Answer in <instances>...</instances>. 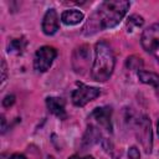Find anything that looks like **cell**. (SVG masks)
Returning <instances> with one entry per match:
<instances>
[{
	"instance_id": "30bf717a",
	"label": "cell",
	"mask_w": 159,
	"mask_h": 159,
	"mask_svg": "<svg viewBox=\"0 0 159 159\" xmlns=\"http://www.w3.org/2000/svg\"><path fill=\"white\" fill-rule=\"evenodd\" d=\"M91 58V52L88 50V46H80L78 48H76L75 53H73V65H76L77 62L80 63L78 67L75 70L77 73H83L87 67H88V62Z\"/></svg>"
},
{
	"instance_id": "8992f818",
	"label": "cell",
	"mask_w": 159,
	"mask_h": 159,
	"mask_svg": "<svg viewBox=\"0 0 159 159\" xmlns=\"http://www.w3.org/2000/svg\"><path fill=\"white\" fill-rule=\"evenodd\" d=\"M57 57V50L52 46H42L40 47L34 56V68L39 73L46 72L55 58Z\"/></svg>"
},
{
	"instance_id": "277c9868",
	"label": "cell",
	"mask_w": 159,
	"mask_h": 159,
	"mask_svg": "<svg viewBox=\"0 0 159 159\" xmlns=\"http://www.w3.org/2000/svg\"><path fill=\"white\" fill-rule=\"evenodd\" d=\"M140 45L159 62V24H154L143 31Z\"/></svg>"
},
{
	"instance_id": "6da1fadb",
	"label": "cell",
	"mask_w": 159,
	"mask_h": 159,
	"mask_svg": "<svg viewBox=\"0 0 159 159\" xmlns=\"http://www.w3.org/2000/svg\"><path fill=\"white\" fill-rule=\"evenodd\" d=\"M130 7L129 1L123 0H108L103 1L97 10L88 17L83 26V34L86 36L93 35L97 31L112 29L117 26L125 16Z\"/></svg>"
},
{
	"instance_id": "ffe728a7",
	"label": "cell",
	"mask_w": 159,
	"mask_h": 159,
	"mask_svg": "<svg viewBox=\"0 0 159 159\" xmlns=\"http://www.w3.org/2000/svg\"><path fill=\"white\" fill-rule=\"evenodd\" d=\"M68 159H94L92 155H86V157H80V155H72Z\"/></svg>"
},
{
	"instance_id": "ba28073f",
	"label": "cell",
	"mask_w": 159,
	"mask_h": 159,
	"mask_svg": "<svg viewBox=\"0 0 159 159\" xmlns=\"http://www.w3.org/2000/svg\"><path fill=\"white\" fill-rule=\"evenodd\" d=\"M42 31L45 35L47 36H51V35H55L58 30V26H60V20H58V15H57V11L55 9H48L45 15H43V19H42Z\"/></svg>"
},
{
	"instance_id": "5b68a950",
	"label": "cell",
	"mask_w": 159,
	"mask_h": 159,
	"mask_svg": "<svg viewBox=\"0 0 159 159\" xmlns=\"http://www.w3.org/2000/svg\"><path fill=\"white\" fill-rule=\"evenodd\" d=\"M134 127H135L137 138L140 142L142 147L144 148L145 153H150L153 147V137H152V125L149 118L147 116H139L134 122Z\"/></svg>"
},
{
	"instance_id": "d6986e66",
	"label": "cell",
	"mask_w": 159,
	"mask_h": 159,
	"mask_svg": "<svg viewBox=\"0 0 159 159\" xmlns=\"http://www.w3.org/2000/svg\"><path fill=\"white\" fill-rule=\"evenodd\" d=\"M14 103H15V96H14V94H7V96H5V98L2 99V106H4L5 108L11 107Z\"/></svg>"
},
{
	"instance_id": "2e32d148",
	"label": "cell",
	"mask_w": 159,
	"mask_h": 159,
	"mask_svg": "<svg viewBox=\"0 0 159 159\" xmlns=\"http://www.w3.org/2000/svg\"><path fill=\"white\" fill-rule=\"evenodd\" d=\"M127 66L130 70H139V66H142V61H140V58H138L135 56H132V57H128Z\"/></svg>"
},
{
	"instance_id": "52a82bcc",
	"label": "cell",
	"mask_w": 159,
	"mask_h": 159,
	"mask_svg": "<svg viewBox=\"0 0 159 159\" xmlns=\"http://www.w3.org/2000/svg\"><path fill=\"white\" fill-rule=\"evenodd\" d=\"M91 118L107 132H112V108L108 106L94 108L91 113Z\"/></svg>"
},
{
	"instance_id": "8fae6325",
	"label": "cell",
	"mask_w": 159,
	"mask_h": 159,
	"mask_svg": "<svg viewBox=\"0 0 159 159\" xmlns=\"http://www.w3.org/2000/svg\"><path fill=\"white\" fill-rule=\"evenodd\" d=\"M138 78L142 83L149 84L153 87L157 98L159 99V75L152 71H138Z\"/></svg>"
},
{
	"instance_id": "44dd1931",
	"label": "cell",
	"mask_w": 159,
	"mask_h": 159,
	"mask_svg": "<svg viewBox=\"0 0 159 159\" xmlns=\"http://www.w3.org/2000/svg\"><path fill=\"white\" fill-rule=\"evenodd\" d=\"M10 159H26V157L22 155V154H20V153H15V154H12L10 157Z\"/></svg>"
},
{
	"instance_id": "7a4b0ae2",
	"label": "cell",
	"mask_w": 159,
	"mask_h": 159,
	"mask_svg": "<svg viewBox=\"0 0 159 159\" xmlns=\"http://www.w3.org/2000/svg\"><path fill=\"white\" fill-rule=\"evenodd\" d=\"M116 57L112 47L106 41H99L94 46V60L91 76L97 82H106L114 71Z\"/></svg>"
},
{
	"instance_id": "3957f363",
	"label": "cell",
	"mask_w": 159,
	"mask_h": 159,
	"mask_svg": "<svg viewBox=\"0 0 159 159\" xmlns=\"http://www.w3.org/2000/svg\"><path fill=\"white\" fill-rule=\"evenodd\" d=\"M99 94H101V89L99 88L92 87V86H87V84H84L82 82H77L76 83V88L72 91L71 99H72V103L76 107H84L87 103H89L93 99H96Z\"/></svg>"
},
{
	"instance_id": "9a60e30c",
	"label": "cell",
	"mask_w": 159,
	"mask_h": 159,
	"mask_svg": "<svg viewBox=\"0 0 159 159\" xmlns=\"http://www.w3.org/2000/svg\"><path fill=\"white\" fill-rule=\"evenodd\" d=\"M143 24H144V20H143L142 16H139V15H132V16H129V19L127 21V31L128 32H132L134 27H140Z\"/></svg>"
},
{
	"instance_id": "4fadbf2b",
	"label": "cell",
	"mask_w": 159,
	"mask_h": 159,
	"mask_svg": "<svg viewBox=\"0 0 159 159\" xmlns=\"http://www.w3.org/2000/svg\"><path fill=\"white\" fill-rule=\"evenodd\" d=\"M99 138H101V132L98 130V128L93 124H89L83 135V143L86 145H92V144L97 143L99 140Z\"/></svg>"
},
{
	"instance_id": "7c38bea8",
	"label": "cell",
	"mask_w": 159,
	"mask_h": 159,
	"mask_svg": "<svg viewBox=\"0 0 159 159\" xmlns=\"http://www.w3.org/2000/svg\"><path fill=\"white\" fill-rule=\"evenodd\" d=\"M61 20L65 25H77L80 24L82 20H83V14L80 11V10H76V9H70V10H66L62 12L61 15Z\"/></svg>"
},
{
	"instance_id": "e0dca14e",
	"label": "cell",
	"mask_w": 159,
	"mask_h": 159,
	"mask_svg": "<svg viewBox=\"0 0 159 159\" xmlns=\"http://www.w3.org/2000/svg\"><path fill=\"white\" fill-rule=\"evenodd\" d=\"M6 80H7V66H6L5 60L2 58L1 60V87H4Z\"/></svg>"
},
{
	"instance_id": "7402d4cb",
	"label": "cell",
	"mask_w": 159,
	"mask_h": 159,
	"mask_svg": "<svg viewBox=\"0 0 159 159\" xmlns=\"http://www.w3.org/2000/svg\"><path fill=\"white\" fill-rule=\"evenodd\" d=\"M157 132H158V135H159V119L157 122Z\"/></svg>"
},
{
	"instance_id": "ac0fdd59",
	"label": "cell",
	"mask_w": 159,
	"mask_h": 159,
	"mask_svg": "<svg viewBox=\"0 0 159 159\" xmlns=\"http://www.w3.org/2000/svg\"><path fill=\"white\" fill-rule=\"evenodd\" d=\"M128 159H140V153L137 147H130L128 149Z\"/></svg>"
},
{
	"instance_id": "5bb4252c",
	"label": "cell",
	"mask_w": 159,
	"mask_h": 159,
	"mask_svg": "<svg viewBox=\"0 0 159 159\" xmlns=\"http://www.w3.org/2000/svg\"><path fill=\"white\" fill-rule=\"evenodd\" d=\"M26 40L24 37H19V39H12L10 40L9 45H7V52L9 53H14V55H21L26 47Z\"/></svg>"
},
{
	"instance_id": "9c48e42d",
	"label": "cell",
	"mask_w": 159,
	"mask_h": 159,
	"mask_svg": "<svg viewBox=\"0 0 159 159\" xmlns=\"http://www.w3.org/2000/svg\"><path fill=\"white\" fill-rule=\"evenodd\" d=\"M46 106L50 113H52L55 117H57L61 120L67 119V112L65 107V101L60 97H47L46 98Z\"/></svg>"
}]
</instances>
